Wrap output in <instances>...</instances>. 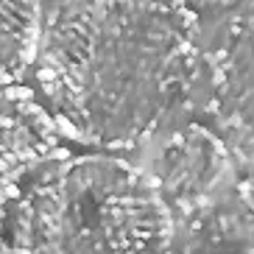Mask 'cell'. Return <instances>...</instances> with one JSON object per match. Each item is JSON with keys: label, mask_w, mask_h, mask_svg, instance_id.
I'll return each mask as SVG.
<instances>
[{"label": "cell", "mask_w": 254, "mask_h": 254, "mask_svg": "<svg viewBox=\"0 0 254 254\" xmlns=\"http://www.w3.org/2000/svg\"><path fill=\"white\" fill-rule=\"evenodd\" d=\"M154 179L165 204L182 218V224L209 204L221 201L238 185L229 145L195 123L179 128L165 142Z\"/></svg>", "instance_id": "obj_4"}, {"label": "cell", "mask_w": 254, "mask_h": 254, "mask_svg": "<svg viewBox=\"0 0 254 254\" xmlns=\"http://www.w3.org/2000/svg\"><path fill=\"white\" fill-rule=\"evenodd\" d=\"M39 0H0V98L39 53Z\"/></svg>", "instance_id": "obj_7"}, {"label": "cell", "mask_w": 254, "mask_h": 254, "mask_svg": "<svg viewBox=\"0 0 254 254\" xmlns=\"http://www.w3.org/2000/svg\"><path fill=\"white\" fill-rule=\"evenodd\" d=\"M62 126L31 98H17L0 115V185L8 195L17 193V182L37 165L59 154Z\"/></svg>", "instance_id": "obj_6"}, {"label": "cell", "mask_w": 254, "mask_h": 254, "mask_svg": "<svg viewBox=\"0 0 254 254\" xmlns=\"http://www.w3.org/2000/svg\"><path fill=\"white\" fill-rule=\"evenodd\" d=\"M6 201H8V190L0 185V254L6 252Z\"/></svg>", "instance_id": "obj_9"}, {"label": "cell", "mask_w": 254, "mask_h": 254, "mask_svg": "<svg viewBox=\"0 0 254 254\" xmlns=\"http://www.w3.org/2000/svg\"><path fill=\"white\" fill-rule=\"evenodd\" d=\"M209 109L232 157L254 173V0L232 14L209 51Z\"/></svg>", "instance_id": "obj_3"}, {"label": "cell", "mask_w": 254, "mask_h": 254, "mask_svg": "<svg viewBox=\"0 0 254 254\" xmlns=\"http://www.w3.org/2000/svg\"><path fill=\"white\" fill-rule=\"evenodd\" d=\"M173 243L154 176L115 157H78L28 187L11 254H173Z\"/></svg>", "instance_id": "obj_2"}, {"label": "cell", "mask_w": 254, "mask_h": 254, "mask_svg": "<svg viewBox=\"0 0 254 254\" xmlns=\"http://www.w3.org/2000/svg\"><path fill=\"white\" fill-rule=\"evenodd\" d=\"M198 75L187 0H64L37 53V81L62 131L137 148L185 106Z\"/></svg>", "instance_id": "obj_1"}, {"label": "cell", "mask_w": 254, "mask_h": 254, "mask_svg": "<svg viewBox=\"0 0 254 254\" xmlns=\"http://www.w3.org/2000/svg\"><path fill=\"white\" fill-rule=\"evenodd\" d=\"M190 8H198L204 14H221V11H229L240 3V0H187Z\"/></svg>", "instance_id": "obj_8"}, {"label": "cell", "mask_w": 254, "mask_h": 254, "mask_svg": "<svg viewBox=\"0 0 254 254\" xmlns=\"http://www.w3.org/2000/svg\"><path fill=\"white\" fill-rule=\"evenodd\" d=\"M173 254H254V176L187 218Z\"/></svg>", "instance_id": "obj_5"}]
</instances>
